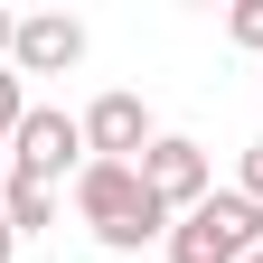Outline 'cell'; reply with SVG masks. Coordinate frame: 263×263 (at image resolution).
<instances>
[{
    "label": "cell",
    "instance_id": "1",
    "mask_svg": "<svg viewBox=\"0 0 263 263\" xmlns=\"http://www.w3.org/2000/svg\"><path fill=\"white\" fill-rule=\"evenodd\" d=\"M76 216H85L113 254L151 245V235H170V207L141 188V170H132V160H85V179H76Z\"/></svg>",
    "mask_w": 263,
    "mask_h": 263
},
{
    "label": "cell",
    "instance_id": "2",
    "mask_svg": "<svg viewBox=\"0 0 263 263\" xmlns=\"http://www.w3.org/2000/svg\"><path fill=\"white\" fill-rule=\"evenodd\" d=\"M263 254V207L235 188V197H207V207H188L170 226V263H245Z\"/></svg>",
    "mask_w": 263,
    "mask_h": 263
},
{
    "label": "cell",
    "instance_id": "3",
    "mask_svg": "<svg viewBox=\"0 0 263 263\" xmlns=\"http://www.w3.org/2000/svg\"><path fill=\"white\" fill-rule=\"evenodd\" d=\"M85 122L76 113H57V104H28V122H19V141H10V179H38V188H57L66 170L85 179Z\"/></svg>",
    "mask_w": 263,
    "mask_h": 263
},
{
    "label": "cell",
    "instance_id": "4",
    "mask_svg": "<svg viewBox=\"0 0 263 263\" xmlns=\"http://www.w3.org/2000/svg\"><path fill=\"white\" fill-rule=\"evenodd\" d=\"M141 188L160 197V207H170V216H188V207H207V151H197V141H179V132H160V141L141 151Z\"/></svg>",
    "mask_w": 263,
    "mask_h": 263
},
{
    "label": "cell",
    "instance_id": "5",
    "mask_svg": "<svg viewBox=\"0 0 263 263\" xmlns=\"http://www.w3.org/2000/svg\"><path fill=\"white\" fill-rule=\"evenodd\" d=\"M151 141H160V132H151V104H141V94H94V104H85V151L94 160H132V170H141Z\"/></svg>",
    "mask_w": 263,
    "mask_h": 263
},
{
    "label": "cell",
    "instance_id": "6",
    "mask_svg": "<svg viewBox=\"0 0 263 263\" xmlns=\"http://www.w3.org/2000/svg\"><path fill=\"white\" fill-rule=\"evenodd\" d=\"M76 57H85V19H66V10L19 19V76H66Z\"/></svg>",
    "mask_w": 263,
    "mask_h": 263
},
{
    "label": "cell",
    "instance_id": "7",
    "mask_svg": "<svg viewBox=\"0 0 263 263\" xmlns=\"http://www.w3.org/2000/svg\"><path fill=\"white\" fill-rule=\"evenodd\" d=\"M0 216H10V235H38V226L57 216V188H38V179H10V188H0Z\"/></svg>",
    "mask_w": 263,
    "mask_h": 263
},
{
    "label": "cell",
    "instance_id": "8",
    "mask_svg": "<svg viewBox=\"0 0 263 263\" xmlns=\"http://www.w3.org/2000/svg\"><path fill=\"white\" fill-rule=\"evenodd\" d=\"M19 122H28V94H19L10 66H0V141H19Z\"/></svg>",
    "mask_w": 263,
    "mask_h": 263
},
{
    "label": "cell",
    "instance_id": "9",
    "mask_svg": "<svg viewBox=\"0 0 263 263\" xmlns=\"http://www.w3.org/2000/svg\"><path fill=\"white\" fill-rule=\"evenodd\" d=\"M226 38H235V47H263V0H235V10H226Z\"/></svg>",
    "mask_w": 263,
    "mask_h": 263
},
{
    "label": "cell",
    "instance_id": "10",
    "mask_svg": "<svg viewBox=\"0 0 263 263\" xmlns=\"http://www.w3.org/2000/svg\"><path fill=\"white\" fill-rule=\"evenodd\" d=\"M245 197H254V207H263V141L245 151Z\"/></svg>",
    "mask_w": 263,
    "mask_h": 263
},
{
    "label": "cell",
    "instance_id": "11",
    "mask_svg": "<svg viewBox=\"0 0 263 263\" xmlns=\"http://www.w3.org/2000/svg\"><path fill=\"white\" fill-rule=\"evenodd\" d=\"M0 57H19V19L10 10H0Z\"/></svg>",
    "mask_w": 263,
    "mask_h": 263
},
{
    "label": "cell",
    "instance_id": "12",
    "mask_svg": "<svg viewBox=\"0 0 263 263\" xmlns=\"http://www.w3.org/2000/svg\"><path fill=\"white\" fill-rule=\"evenodd\" d=\"M10 254H19V235H10V216H0V263H10Z\"/></svg>",
    "mask_w": 263,
    "mask_h": 263
},
{
    "label": "cell",
    "instance_id": "13",
    "mask_svg": "<svg viewBox=\"0 0 263 263\" xmlns=\"http://www.w3.org/2000/svg\"><path fill=\"white\" fill-rule=\"evenodd\" d=\"M245 263H263V254H245Z\"/></svg>",
    "mask_w": 263,
    "mask_h": 263
},
{
    "label": "cell",
    "instance_id": "14",
    "mask_svg": "<svg viewBox=\"0 0 263 263\" xmlns=\"http://www.w3.org/2000/svg\"><path fill=\"white\" fill-rule=\"evenodd\" d=\"M0 151H10V141H0Z\"/></svg>",
    "mask_w": 263,
    "mask_h": 263
}]
</instances>
